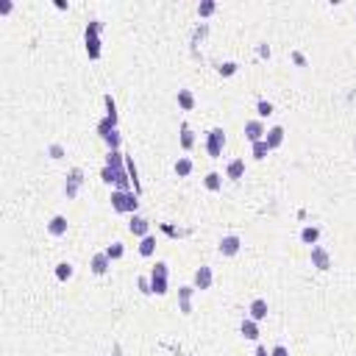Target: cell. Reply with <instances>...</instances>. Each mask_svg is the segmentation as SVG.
Here are the masks:
<instances>
[{
    "label": "cell",
    "instance_id": "obj_5",
    "mask_svg": "<svg viewBox=\"0 0 356 356\" xmlns=\"http://www.w3.org/2000/svg\"><path fill=\"white\" fill-rule=\"evenodd\" d=\"M240 248H242V240H240V236H234V234H228V236L220 240L217 251H220V256H236V254H240Z\"/></svg>",
    "mask_w": 356,
    "mask_h": 356
},
{
    "label": "cell",
    "instance_id": "obj_27",
    "mask_svg": "<svg viewBox=\"0 0 356 356\" xmlns=\"http://www.w3.org/2000/svg\"><path fill=\"white\" fill-rule=\"evenodd\" d=\"M103 139H106V145H109L111 151H117V148H120V137H117V131H114V128H111L109 134H103Z\"/></svg>",
    "mask_w": 356,
    "mask_h": 356
},
{
    "label": "cell",
    "instance_id": "obj_20",
    "mask_svg": "<svg viewBox=\"0 0 356 356\" xmlns=\"http://www.w3.org/2000/svg\"><path fill=\"white\" fill-rule=\"evenodd\" d=\"M301 240L306 242V245H317V240H320V228H314V225H306V228L301 231Z\"/></svg>",
    "mask_w": 356,
    "mask_h": 356
},
{
    "label": "cell",
    "instance_id": "obj_34",
    "mask_svg": "<svg viewBox=\"0 0 356 356\" xmlns=\"http://www.w3.org/2000/svg\"><path fill=\"white\" fill-rule=\"evenodd\" d=\"M256 356H267V350H265V348H259V350H256Z\"/></svg>",
    "mask_w": 356,
    "mask_h": 356
},
{
    "label": "cell",
    "instance_id": "obj_29",
    "mask_svg": "<svg viewBox=\"0 0 356 356\" xmlns=\"http://www.w3.org/2000/svg\"><path fill=\"white\" fill-rule=\"evenodd\" d=\"M256 111H259V117H270V114H273V103H267V100H259V106H256Z\"/></svg>",
    "mask_w": 356,
    "mask_h": 356
},
{
    "label": "cell",
    "instance_id": "obj_7",
    "mask_svg": "<svg viewBox=\"0 0 356 356\" xmlns=\"http://www.w3.org/2000/svg\"><path fill=\"white\" fill-rule=\"evenodd\" d=\"M211 281H214V273H211V267H198V270H195V290H200V292H203V290H209V287H211Z\"/></svg>",
    "mask_w": 356,
    "mask_h": 356
},
{
    "label": "cell",
    "instance_id": "obj_15",
    "mask_svg": "<svg viewBox=\"0 0 356 356\" xmlns=\"http://www.w3.org/2000/svg\"><path fill=\"white\" fill-rule=\"evenodd\" d=\"M240 331H242V337H245V339H259V323L248 317V320H242Z\"/></svg>",
    "mask_w": 356,
    "mask_h": 356
},
{
    "label": "cell",
    "instance_id": "obj_12",
    "mask_svg": "<svg viewBox=\"0 0 356 356\" xmlns=\"http://www.w3.org/2000/svg\"><path fill=\"white\" fill-rule=\"evenodd\" d=\"M248 314H251V320H256V323H262V320L267 317V301H262V298H256V301L251 303V309H248Z\"/></svg>",
    "mask_w": 356,
    "mask_h": 356
},
{
    "label": "cell",
    "instance_id": "obj_31",
    "mask_svg": "<svg viewBox=\"0 0 356 356\" xmlns=\"http://www.w3.org/2000/svg\"><path fill=\"white\" fill-rule=\"evenodd\" d=\"M50 156L61 159V156H64V148H61V145H50Z\"/></svg>",
    "mask_w": 356,
    "mask_h": 356
},
{
    "label": "cell",
    "instance_id": "obj_24",
    "mask_svg": "<svg viewBox=\"0 0 356 356\" xmlns=\"http://www.w3.org/2000/svg\"><path fill=\"white\" fill-rule=\"evenodd\" d=\"M123 254H126V248H123V242H111V245L106 248V256H109L111 262H114V259H123Z\"/></svg>",
    "mask_w": 356,
    "mask_h": 356
},
{
    "label": "cell",
    "instance_id": "obj_17",
    "mask_svg": "<svg viewBox=\"0 0 356 356\" xmlns=\"http://www.w3.org/2000/svg\"><path fill=\"white\" fill-rule=\"evenodd\" d=\"M203 187L209 189V192H217V189L223 187V175H220V173H206V178H203Z\"/></svg>",
    "mask_w": 356,
    "mask_h": 356
},
{
    "label": "cell",
    "instance_id": "obj_2",
    "mask_svg": "<svg viewBox=\"0 0 356 356\" xmlns=\"http://www.w3.org/2000/svg\"><path fill=\"white\" fill-rule=\"evenodd\" d=\"M151 292H156V295L167 292V265L164 262H159L151 273Z\"/></svg>",
    "mask_w": 356,
    "mask_h": 356
},
{
    "label": "cell",
    "instance_id": "obj_25",
    "mask_svg": "<svg viewBox=\"0 0 356 356\" xmlns=\"http://www.w3.org/2000/svg\"><path fill=\"white\" fill-rule=\"evenodd\" d=\"M56 278H59V281H67V278H73V265H70V262H61V265L56 267Z\"/></svg>",
    "mask_w": 356,
    "mask_h": 356
},
{
    "label": "cell",
    "instance_id": "obj_3",
    "mask_svg": "<svg viewBox=\"0 0 356 356\" xmlns=\"http://www.w3.org/2000/svg\"><path fill=\"white\" fill-rule=\"evenodd\" d=\"M223 145H225V131H223V128H211V131H209V142H206L209 156L217 159L220 153H223Z\"/></svg>",
    "mask_w": 356,
    "mask_h": 356
},
{
    "label": "cell",
    "instance_id": "obj_33",
    "mask_svg": "<svg viewBox=\"0 0 356 356\" xmlns=\"http://www.w3.org/2000/svg\"><path fill=\"white\" fill-rule=\"evenodd\" d=\"M0 12L9 14V12H12V3H9V0H6V3H0Z\"/></svg>",
    "mask_w": 356,
    "mask_h": 356
},
{
    "label": "cell",
    "instance_id": "obj_10",
    "mask_svg": "<svg viewBox=\"0 0 356 356\" xmlns=\"http://www.w3.org/2000/svg\"><path fill=\"white\" fill-rule=\"evenodd\" d=\"M81 181H84V178H81V170H73V173H70V178H67V187H64V195H67L70 200H73L75 195H78Z\"/></svg>",
    "mask_w": 356,
    "mask_h": 356
},
{
    "label": "cell",
    "instance_id": "obj_8",
    "mask_svg": "<svg viewBox=\"0 0 356 356\" xmlns=\"http://www.w3.org/2000/svg\"><path fill=\"white\" fill-rule=\"evenodd\" d=\"M128 231H131L134 236H148V234H151V223H148L145 217H139V214H131Z\"/></svg>",
    "mask_w": 356,
    "mask_h": 356
},
{
    "label": "cell",
    "instance_id": "obj_11",
    "mask_svg": "<svg viewBox=\"0 0 356 356\" xmlns=\"http://www.w3.org/2000/svg\"><path fill=\"white\" fill-rule=\"evenodd\" d=\"M265 142H267V145H270V151H276V148H281V145H284V128H281V126H273L270 131H267Z\"/></svg>",
    "mask_w": 356,
    "mask_h": 356
},
{
    "label": "cell",
    "instance_id": "obj_32",
    "mask_svg": "<svg viewBox=\"0 0 356 356\" xmlns=\"http://www.w3.org/2000/svg\"><path fill=\"white\" fill-rule=\"evenodd\" d=\"M270 356H290V350L284 348V345H276V348H273V353Z\"/></svg>",
    "mask_w": 356,
    "mask_h": 356
},
{
    "label": "cell",
    "instance_id": "obj_14",
    "mask_svg": "<svg viewBox=\"0 0 356 356\" xmlns=\"http://www.w3.org/2000/svg\"><path fill=\"white\" fill-rule=\"evenodd\" d=\"M225 175H228L231 181H240L242 175H245V162H242V159H234V162H228V167H225Z\"/></svg>",
    "mask_w": 356,
    "mask_h": 356
},
{
    "label": "cell",
    "instance_id": "obj_21",
    "mask_svg": "<svg viewBox=\"0 0 356 356\" xmlns=\"http://www.w3.org/2000/svg\"><path fill=\"white\" fill-rule=\"evenodd\" d=\"M267 153H270V145H267L265 139H262V142H254V151H251V156H254L256 162H262V159H267Z\"/></svg>",
    "mask_w": 356,
    "mask_h": 356
},
{
    "label": "cell",
    "instance_id": "obj_26",
    "mask_svg": "<svg viewBox=\"0 0 356 356\" xmlns=\"http://www.w3.org/2000/svg\"><path fill=\"white\" fill-rule=\"evenodd\" d=\"M175 173H178V175H189V173H192V159L181 156L178 162H175Z\"/></svg>",
    "mask_w": 356,
    "mask_h": 356
},
{
    "label": "cell",
    "instance_id": "obj_18",
    "mask_svg": "<svg viewBox=\"0 0 356 356\" xmlns=\"http://www.w3.org/2000/svg\"><path fill=\"white\" fill-rule=\"evenodd\" d=\"M153 251H156V236H153V234L142 236V242H139V254H142V256H153Z\"/></svg>",
    "mask_w": 356,
    "mask_h": 356
},
{
    "label": "cell",
    "instance_id": "obj_22",
    "mask_svg": "<svg viewBox=\"0 0 356 356\" xmlns=\"http://www.w3.org/2000/svg\"><path fill=\"white\" fill-rule=\"evenodd\" d=\"M106 167H111L114 173H123V156H120V151H111V153H109V159H106Z\"/></svg>",
    "mask_w": 356,
    "mask_h": 356
},
{
    "label": "cell",
    "instance_id": "obj_9",
    "mask_svg": "<svg viewBox=\"0 0 356 356\" xmlns=\"http://www.w3.org/2000/svg\"><path fill=\"white\" fill-rule=\"evenodd\" d=\"M89 267H92V273H95V276H103V273L111 267V259L106 256V251H103V254H95V256H92Z\"/></svg>",
    "mask_w": 356,
    "mask_h": 356
},
{
    "label": "cell",
    "instance_id": "obj_13",
    "mask_svg": "<svg viewBox=\"0 0 356 356\" xmlns=\"http://www.w3.org/2000/svg\"><path fill=\"white\" fill-rule=\"evenodd\" d=\"M48 231H50L53 236H64V234H67V217H64V214H56V217H50Z\"/></svg>",
    "mask_w": 356,
    "mask_h": 356
},
{
    "label": "cell",
    "instance_id": "obj_30",
    "mask_svg": "<svg viewBox=\"0 0 356 356\" xmlns=\"http://www.w3.org/2000/svg\"><path fill=\"white\" fill-rule=\"evenodd\" d=\"M139 290L145 292V295H151V278H139Z\"/></svg>",
    "mask_w": 356,
    "mask_h": 356
},
{
    "label": "cell",
    "instance_id": "obj_6",
    "mask_svg": "<svg viewBox=\"0 0 356 356\" xmlns=\"http://www.w3.org/2000/svg\"><path fill=\"white\" fill-rule=\"evenodd\" d=\"M312 267H317V270H328L331 267V256H328L326 248L312 245Z\"/></svg>",
    "mask_w": 356,
    "mask_h": 356
},
{
    "label": "cell",
    "instance_id": "obj_16",
    "mask_svg": "<svg viewBox=\"0 0 356 356\" xmlns=\"http://www.w3.org/2000/svg\"><path fill=\"white\" fill-rule=\"evenodd\" d=\"M178 106H181L184 111H192L195 109V95L189 89H178Z\"/></svg>",
    "mask_w": 356,
    "mask_h": 356
},
{
    "label": "cell",
    "instance_id": "obj_19",
    "mask_svg": "<svg viewBox=\"0 0 356 356\" xmlns=\"http://www.w3.org/2000/svg\"><path fill=\"white\" fill-rule=\"evenodd\" d=\"M181 148L184 151H192L195 148V134H192L189 126H181Z\"/></svg>",
    "mask_w": 356,
    "mask_h": 356
},
{
    "label": "cell",
    "instance_id": "obj_1",
    "mask_svg": "<svg viewBox=\"0 0 356 356\" xmlns=\"http://www.w3.org/2000/svg\"><path fill=\"white\" fill-rule=\"evenodd\" d=\"M111 206H114L117 211H126V214H137L139 200L134 192H120V189H114V192H111Z\"/></svg>",
    "mask_w": 356,
    "mask_h": 356
},
{
    "label": "cell",
    "instance_id": "obj_4",
    "mask_svg": "<svg viewBox=\"0 0 356 356\" xmlns=\"http://www.w3.org/2000/svg\"><path fill=\"white\" fill-rule=\"evenodd\" d=\"M245 137H248V142H251V145H254V142H262V139L267 137L265 123H262V120H248L245 123Z\"/></svg>",
    "mask_w": 356,
    "mask_h": 356
},
{
    "label": "cell",
    "instance_id": "obj_23",
    "mask_svg": "<svg viewBox=\"0 0 356 356\" xmlns=\"http://www.w3.org/2000/svg\"><path fill=\"white\" fill-rule=\"evenodd\" d=\"M214 12H217V3H214V0H203V3H198V14H200V17H211Z\"/></svg>",
    "mask_w": 356,
    "mask_h": 356
},
{
    "label": "cell",
    "instance_id": "obj_28",
    "mask_svg": "<svg viewBox=\"0 0 356 356\" xmlns=\"http://www.w3.org/2000/svg\"><path fill=\"white\" fill-rule=\"evenodd\" d=\"M220 70V75H225V78H228V75H234L236 73V61H223V64L217 67Z\"/></svg>",
    "mask_w": 356,
    "mask_h": 356
}]
</instances>
